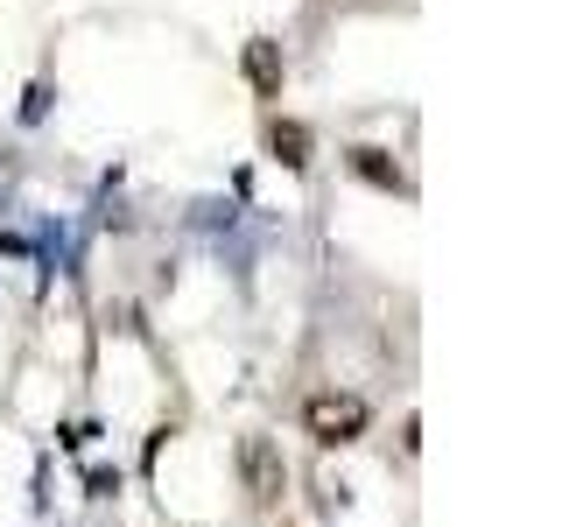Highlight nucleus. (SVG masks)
<instances>
[{
    "label": "nucleus",
    "instance_id": "7ed1b4c3",
    "mask_svg": "<svg viewBox=\"0 0 562 527\" xmlns=\"http://www.w3.org/2000/svg\"><path fill=\"white\" fill-rule=\"evenodd\" d=\"M246 78H254L260 99H281V49L268 43V35H254V43H246Z\"/></svg>",
    "mask_w": 562,
    "mask_h": 527
},
{
    "label": "nucleus",
    "instance_id": "39448f33",
    "mask_svg": "<svg viewBox=\"0 0 562 527\" xmlns=\"http://www.w3.org/2000/svg\"><path fill=\"white\" fill-rule=\"evenodd\" d=\"M345 162H351V169H359V176H366V183H380V190H408V176H401L394 162H386V155H380V148H351V155H345Z\"/></svg>",
    "mask_w": 562,
    "mask_h": 527
},
{
    "label": "nucleus",
    "instance_id": "f03ea898",
    "mask_svg": "<svg viewBox=\"0 0 562 527\" xmlns=\"http://www.w3.org/2000/svg\"><path fill=\"white\" fill-rule=\"evenodd\" d=\"M366 429H373V401L351 394V386H316L303 401V436L316 450H351Z\"/></svg>",
    "mask_w": 562,
    "mask_h": 527
},
{
    "label": "nucleus",
    "instance_id": "20e7f679",
    "mask_svg": "<svg viewBox=\"0 0 562 527\" xmlns=\"http://www.w3.org/2000/svg\"><path fill=\"white\" fill-rule=\"evenodd\" d=\"M268 148H274L289 169H303V162H310V127H303V120H268Z\"/></svg>",
    "mask_w": 562,
    "mask_h": 527
},
{
    "label": "nucleus",
    "instance_id": "f257e3e1",
    "mask_svg": "<svg viewBox=\"0 0 562 527\" xmlns=\"http://www.w3.org/2000/svg\"><path fill=\"white\" fill-rule=\"evenodd\" d=\"M233 471H239V492H246V506H254V514H281V506H289L295 471H289V457H281V444H274L268 429H246L239 436Z\"/></svg>",
    "mask_w": 562,
    "mask_h": 527
}]
</instances>
